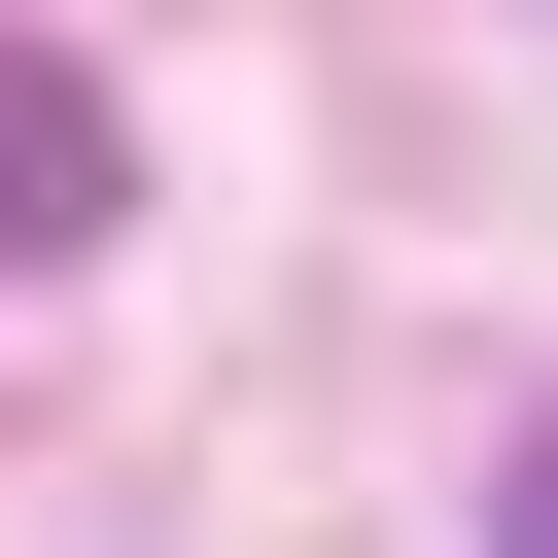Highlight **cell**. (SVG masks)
<instances>
[{
	"mask_svg": "<svg viewBox=\"0 0 558 558\" xmlns=\"http://www.w3.org/2000/svg\"><path fill=\"white\" fill-rule=\"evenodd\" d=\"M488 558H558V418H523V453H488Z\"/></svg>",
	"mask_w": 558,
	"mask_h": 558,
	"instance_id": "obj_2",
	"label": "cell"
},
{
	"mask_svg": "<svg viewBox=\"0 0 558 558\" xmlns=\"http://www.w3.org/2000/svg\"><path fill=\"white\" fill-rule=\"evenodd\" d=\"M105 209H140V105H105V70H35V35H0V279H70V244H105Z\"/></svg>",
	"mask_w": 558,
	"mask_h": 558,
	"instance_id": "obj_1",
	"label": "cell"
}]
</instances>
